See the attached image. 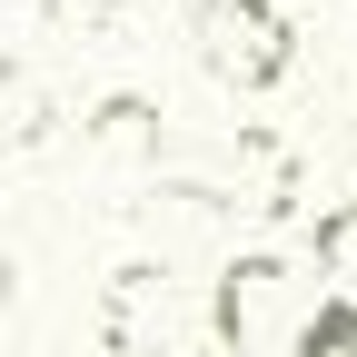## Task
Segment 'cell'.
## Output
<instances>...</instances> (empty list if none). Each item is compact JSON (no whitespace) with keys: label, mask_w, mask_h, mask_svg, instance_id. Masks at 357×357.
<instances>
[{"label":"cell","mask_w":357,"mask_h":357,"mask_svg":"<svg viewBox=\"0 0 357 357\" xmlns=\"http://www.w3.org/2000/svg\"><path fill=\"white\" fill-rule=\"evenodd\" d=\"M298 318H307V307H298V268H288L278 248L229 258V268H218V288H208V328H218V347H238V357L288 347Z\"/></svg>","instance_id":"6da1fadb"},{"label":"cell","mask_w":357,"mask_h":357,"mask_svg":"<svg viewBox=\"0 0 357 357\" xmlns=\"http://www.w3.org/2000/svg\"><path fill=\"white\" fill-rule=\"evenodd\" d=\"M189 30H199V60H208L218 89H278L298 70V40H288L278 0H208Z\"/></svg>","instance_id":"7a4b0ae2"},{"label":"cell","mask_w":357,"mask_h":357,"mask_svg":"<svg viewBox=\"0 0 357 357\" xmlns=\"http://www.w3.org/2000/svg\"><path fill=\"white\" fill-rule=\"evenodd\" d=\"M178 328H189V298H178L169 268L139 258V268H119V278H109V298H100V337H109V357H169Z\"/></svg>","instance_id":"3957f363"},{"label":"cell","mask_w":357,"mask_h":357,"mask_svg":"<svg viewBox=\"0 0 357 357\" xmlns=\"http://www.w3.org/2000/svg\"><path fill=\"white\" fill-rule=\"evenodd\" d=\"M89 149H109V159H149L159 169V149H169V129H159V100H100L89 109Z\"/></svg>","instance_id":"277c9868"},{"label":"cell","mask_w":357,"mask_h":357,"mask_svg":"<svg viewBox=\"0 0 357 357\" xmlns=\"http://www.w3.org/2000/svg\"><path fill=\"white\" fill-rule=\"evenodd\" d=\"M307 248H318V278H337V298H357V199L318 208V229H307Z\"/></svg>","instance_id":"5b68a950"},{"label":"cell","mask_w":357,"mask_h":357,"mask_svg":"<svg viewBox=\"0 0 357 357\" xmlns=\"http://www.w3.org/2000/svg\"><path fill=\"white\" fill-rule=\"evenodd\" d=\"M288 357H357V298H318V307L298 318Z\"/></svg>","instance_id":"8992f818"},{"label":"cell","mask_w":357,"mask_h":357,"mask_svg":"<svg viewBox=\"0 0 357 357\" xmlns=\"http://www.w3.org/2000/svg\"><path fill=\"white\" fill-rule=\"evenodd\" d=\"M50 129V100H40L30 70H0V139H40Z\"/></svg>","instance_id":"52a82bcc"},{"label":"cell","mask_w":357,"mask_h":357,"mask_svg":"<svg viewBox=\"0 0 357 357\" xmlns=\"http://www.w3.org/2000/svg\"><path fill=\"white\" fill-rule=\"evenodd\" d=\"M50 10V30H79V40H100L109 20H119V0H40Z\"/></svg>","instance_id":"ba28073f"},{"label":"cell","mask_w":357,"mask_h":357,"mask_svg":"<svg viewBox=\"0 0 357 357\" xmlns=\"http://www.w3.org/2000/svg\"><path fill=\"white\" fill-rule=\"evenodd\" d=\"M10 298H20V258L0 248V307H10Z\"/></svg>","instance_id":"9c48e42d"}]
</instances>
